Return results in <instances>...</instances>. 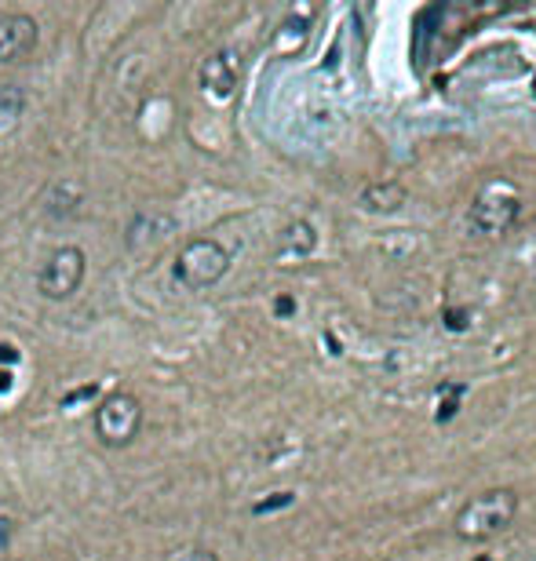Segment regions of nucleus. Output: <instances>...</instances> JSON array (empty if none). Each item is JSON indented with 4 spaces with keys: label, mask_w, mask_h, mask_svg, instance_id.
I'll use <instances>...</instances> for the list:
<instances>
[{
    "label": "nucleus",
    "mask_w": 536,
    "mask_h": 561,
    "mask_svg": "<svg viewBox=\"0 0 536 561\" xmlns=\"http://www.w3.org/2000/svg\"><path fill=\"white\" fill-rule=\"evenodd\" d=\"M230 270V252L216 241V237H190L179 255H176V280L190 292H204L212 285H220Z\"/></svg>",
    "instance_id": "3"
},
{
    "label": "nucleus",
    "mask_w": 536,
    "mask_h": 561,
    "mask_svg": "<svg viewBox=\"0 0 536 561\" xmlns=\"http://www.w3.org/2000/svg\"><path fill=\"white\" fill-rule=\"evenodd\" d=\"M26 91L19 84H4L0 88V139H8L19 132L22 117H26Z\"/></svg>",
    "instance_id": "12"
},
{
    "label": "nucleus",
    "mask_w": 536,
    "mask_h": 561,
    "mask_svg": "<svg viewBox=\"0 0 536 561\" xmlns=\"http://www.w3.org/2000/svg\"><path fill=\"white\" fill-rule=\"evenodd\" d=\"M278 314H292V299H278Z\"/></svg>",
    "instance_id": "17"
},
{
    "label": "nucleus",
    "mask_w": 536,
    "mask_h": 561,
    "mask_svg": "<svg viewBox=\"0 0 536 561\" xmlns=\"http://www.w3.org/2000/svg\"><path fill=\"white\" fill-rule=\"evenodd\" d=\"M12 386V372H0V390H8Z\"/></svg>",
    "instance_id": "18"
},
{
    "label": "nucleus",
    "mask_w": 536,
    "mask_h": 561,
    "mask_svg": "<svg viewBox=\"0 0 536 561\" xmlns=\"http://www.w3.org/2000/svg\"><path fill=\"white\" fill-rule=\"evenodd\" d=\"M317 248V230L310 227L307 219H296L281 230V241H278V255L281 259H307L310 252Z\"/></svg>",
    "instance_id": "11"
},
{
    "label": "nucleus",
    "mask_w": 536,
    "mask_h": 561,
    "mask_svg": "<svg viewBox=\"0 0 536 561\" xmlns=\"http://www.w3.org/2000/svg\"><path fill=\"white\" fill-rule=\"evenodd\" d=\"M172 561H220V554L212 550V547H186V550H179Z\"/></svg>",
    "instance_id": "14"
},
{
    "label": "nucleus",
    "mask_w": 536,
    "mask_h": 561,
    "mask_svg": "<svg viewBox=\"0 0 536 561\" xmlns=\"http://www.w3.org/2000/svg\"><path fill=\"white\" fill-rule=\"evenodd\" d=\"M143 430V401L128 390H117V394L102 398L95 409V437L106 448H125L139 437Z\"/></svg>",
    "instance_id": "4"
},
{
    "label": "nucleus",
    "mask_w": 536,
    "mask_h": 561,
    "mask_svg": "<svg viewBox=\"0 0 536 561\" xmlns=\"http://www.w3.org/2000/svg\"><path fill=\"white\" fill-rule=\"evenodd\" d=\"M405 201H409V190L398 179H376L358 194V208L372 211V215H391V211L405 208Z\"/></svg>",
    "instance_id": "10"
},
{
    "label": "nucleus",
    "mask_w": 536,
    "mask_h": 561,
    "mask_svg": "<svg viewBox=\"0 0 536 561\" xmlns=\"http://www.w3.org/2000/svg\"><path fill=\"white\" fill-rule=\"evenodd\" d=\"M4 358H8V361H15V358H19V350H15V347H4V343H0V361H4Z\"/></svg>",
    "instance_id": "16"
},
{
    "label": "nucleus",
    "mask_w": 536,
    "mask_h": 561,
    "mask_svg": "<svg viewBox=\"0 0 536 561\" xmlns=\"http://www.w3.org/2000/svg\"><path fill=\"white\" fill-rule=\"evenodd\" d=\"M238 73H241V63H238V55L234 51H216V55H208V59L201 63V88L204 95L212 99H230L234 88H238Z\"/></svg>",
    "instance_id": "9"
},
{
    "label": "nucleus",
    "mask_w": 536,
    "mask_h": 561,
    "mask_svg": "<svg viewBox=\"0 0 536 561\" xmlns=\"http://www.w3.org/2000/svg\"><path fill=\"white\" fill-rule=\"evenodd\" d=\"M518 518V492L514 488H486L471 496L453 518V532L463 543H486L507 532Z\"/></svg>",
    "instance_id": "1"
},
{
    "label": "nucleus",
    "mask_w": 536,
    "mask_h": 561,
    "mask_svg": "<svg viewBox=\"0 0 536 561\" xmlns=\"http://www.w3.org/2000/svg\"><path fill=\"white\" fill-rule=\"evenodd\" d=\"M8 539H12V522H0V550H4Z\"/></svg>",
    "instance_id": "15"
},
{
    "label": "nucleus",
    "mask_w": 536,
    "mask_h": 561,
    "mask_svg": "<svg viewBox=\"0 0 536 561\" xmlns=\"http://www.w3.org/2000/svg\"><path fill=\"white\" fill-rule=\"evenodd\" d=\"M84 273H88L84 252L77 245H63L44 259V266L37 273V292L51 303H63V299L77 296V289L84 285Z\"/></svg>",
    "instance_id": "5"
},
{
    "label": "nucleus",
    "mask_w": 536,
    "mask_h": 561,
    "mask_svg": "<svg viewBox=\"0 0 536 561\" xmlns=\"http://www.w3.org/2000/svg\"><path fill=\"white\" fill-rule=\"evenodd\" d=\"M84 204H88V183L77 179V176H63V179H56V183H48L44 194H40V208H44V215H48V219H56V222L73 219Z\"/></svg>",
    "instance_id": "8"
},
{
    "label": "nucleus",
    "mask_w": 536,
    "mask_h": 561,
    "mask_svg": "<svg viewBox=\"0 0 536 561\" xmlns=\"http://www.w3.org/2000/svg\"><path fill=\"white\" fill-rule=\"evenodd\" d=\"M522 215V197L507 179H489L467 208V230L474 237H504Z\"/></svg>",
    "instance_id": "2"
},
{
    "label": "nucleus",
    "mask_w": 536,
    "mask_h": 561,
    "mask_svg": "<svg viewBox=\"0 0 536 561\" xmlns=\"http://www.w3.org/2000/svg\"><path fill=\"white\" fill-rule=\"evenodd\" d=\"M292 499H296L292 492H274L271 499H263V503H255V507H252V511H255V514H271V511H278V507H289V503H292Z\"/></svg>",
    "instance_id": "13"
},
{
    "label": "nucleus",
    "mask_w": 536,
    "mask_h": 561,
    "mask_svg": "<svg viewBox=\"0 0 536 561\" xmlns=\"http://www.w3.org/2000/svg\"><path fill=\"white\" fill-rule=\"evenodd\" d=\"M179 230V219L165 208H146V211H135L128 230H125V245L128 252L135 255H146V252H157L172 234Z\"/></svg>",
    "instance_id": "6"
},
{
    "label": "nucleus",
    "mask_w": 536,
    "mask_h": 561,
    "mask_svg": "<svg viewBox=\"0 0 536 561\" xmlns=\"http://www.w3.org/2000/svg\"><path fill=\"white\" fill-rule=\"evenodd\" d=\"M40 40V26L33 15L26 12H12L0 15V66H19L37 51Z\"/></svg>",
    "instance_id": "7"
},
{
    "label": "nucleus",
    "mask_w": 536,
    "mask_h": 561,
    "mask_svg": "<svg viewBox=\"0 0 536 561\" xmlns=\"http://www.w3.org/2000/svg\"><path fill=\"white\" fill-rule=\"evenodd\" d=\"M8 561H22V557H8Z\"/></svg>",
    "instance_id": "19"
}]
</instances>
